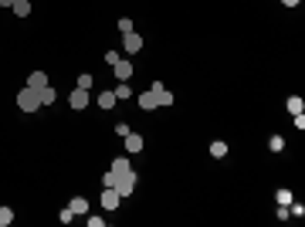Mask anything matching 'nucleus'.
<instances>
[{
    "label": "nucleus",
    "instance_id": "22",
    "mask_svg": "<svg viewBox=\"0 0 305 227\" xmlns=\"http://www.w3.org/2000/svg\"><path fill=\"white\" fill-rule=\"evenodd\" d=\"M129 31H136L133 20H129V17H119V34H129Z\"/></svg>",
    "mask_w": 305,
    "mask_h": 227
},
{
    "label": "nucleus",
    "instance_id": "29",
    "mask_svg": "<svg viewBox=\"0 0 305 227\" xmlns=\"http://www.w3.org/2000/svg\"><path fill=\"white\" fill-rule=\"evenodd\" d=\"M282 3H285V7H299L302 0H282Z\"/></svg>",
    "mask_w": 305,
    "mask_h": 227
},
{
    "label": "nucleus",
    "instance_id": "12",
    "mask_svg": "<svg viewBox=\"0 0 305 227\" xmlns=\"http://www.w3.org/2000/svg\"><path fill=\"white\" fill-rule=\"evenodd\" d=\"M68 207H72V214H75V217L88 214V200H85V197H72V204H68Z\"/></svg>",
    "mask_w": 305,
    "mask_h": 227
},
{
    "label": "nucleus",
    "instance_id": "14",
    "mask_svg": "<svg viewBox=\"0 0 305 227\" xmlns=\"http://www.w3.org/2000/svg\"><path fill=\"white\" fill-rule=\"evenodd\" d=\"M112 92H115V98H119V102H122V98H133V88H129V81H119Z\"/></svg>",
    "mask_w": 305,
    "mask_h": 227
},
{
    "label": "nucleus",
    "instance_id": "25",
    "mask_svg": "<svg viewBox=\"0 0 305 227\" xmlns=\"http://www.w3.org/2000/svg\"><path fill=\"white\" fill-rule=\"evenodd\" d=\"M102 58H105V65H109V68H112V65H115V61H119V51H105V55H102Z\"/></svg>",
    "mask_w": 305,
    "mask_h": 227
},
{
    "label": "nucleus",
    "instance_id": "16",
    "mask_svg": "<svg viewBox=\"0 0 305 227\" xmlns=\"http://www.w3.org/2000/svg\"><path fill=\"white\" fill-rule=\"evenodd\" d=\"M10 10H14L17 17H27V14H31V0H14V7H10Z\"/></svg>",
    "mask_w": 305,
    "mask_h": 227
},
{
    "label": "nucleus",
    "instance_id": "20",
    "mask_svg": "<svg viewBox=\"0 0 305 227\" xmlns=\"http://www.w3.org/2000/svg\"><path fill=\"white\" fill-rule=\"evenodd\" d=\"M268 150H271V152H282V150H285V139H282V136H271V139H268Z\"/></svg>",
    "mask_w": 305,
    "mask_h": 227
},
{
    "label": "nucleus",
    "instance_id": "30",
    "mask_svg": "<svg viewBox=\"0 0 305 227\" xmlns=\"http://www.w3.org/2000/svg\"><path fill=\"white\" fill-rule=\"evenodd\" d=\"M0 7H14V0H0Z\"/></svg>",
    "mask_w": 305,
    "mask_h": 227
},
{
    "label": "nucleus",
    "instance_id": "6",
    "mask_svg": "<svg viewBox=\"0 0 305 227\" xmlns=\"http://www.w3.org/2000/svg\"><path fill=\"white\" fill-rule=\"evenodd\" d=\"M119 204H122V197H119V190H112V187H105V190H102V207H105V210H115Z\"/></svg>",
    "mask_w": 305,
    "mask_h": 227
},
{
    "label": "nucleus",
    "instance_id": "24",
    "mask_svg": "<svg viewBox=\"0 0 305 227\" xmlns=\"http://www.w3.org/2000/svg\"><path fill=\"white\" fill-rule=\"evenodd\" d=\"M92 85H95V78L88 75V72H85V75H78V88H92Z\"/></svg>",
    "mask_w": 305,
    "mask_h": 227
},
{
    "label": "nucleus",
    "instance_id": "17",
    "mask_svg": "<svg viewBox=\"0 0 305 227\" xmlns=\"http://www.w3.org/2000/svg\"><path fill=\"white\" fill-rule=\"evenodd\" d=\"M285 105H288V112H292V115H299V112H305V102L299 98V95H292V98H288Z\"/></svg>",
    "mask_w": 305,
    "mask_h": 227
},
{
    "label": "nucleus",
    "instance_id": "21",
    "mask_svg": "<svg viewBox=\"0 0 305 227\" xmlns=\"http://www.w3.org/2000/svg\"><path fill=\"white\" fill-rule=\"evenodd\" d=\"M275 200H278L282 207H288V204H292V190H278V193H275Z\"/></svg>",
    "mask_w": 305,
    "mask_h": 227
},
{
    "label": "nucleus",
    "instance_id": "5",
    "mask_svg": "<svg viewBox=\"0 0 305 227\" xmlns=\"http://www.w3.org/2000/svg\"><path fill=\"white\" fill-rule=\"evenodd\" d=\"M68 105H72L75 112H81V109H88V88H78V85H75V92L68 95Z\"/></svg>",
    "mask_w": 305,
    "mask_h": 227
},
{
    "label": "nucleus",
    "instance_id": "8",
    "mask_svg": "<svg viewBox=\"0 0 305 227\" xmlns=\"http://www.w3.org/2000/svg\"><path fill=\"white\" fill-rule=\"evenodd\" d=\"M143 146H146V143H143V136H139V132H129V136H126V152H129V156L143 152Z\"/></svg>",
    "mask_w": 305,
    "mask_h": 227
},
{
    "label": "nucleus",
    "instance_id": "1",
    "mask_svg": "<svg viewBox=\"0 0 305 227\" xmlns=\"http://www.w3.org/2000/svg\"><path fill=\"white\" fill-rule=\"evenodd\" d=\"M17 109H24V112H38V109H44V105H41V92L31 88V85H24V88L17 92Z\"/></svg>",
    "mask_w": 305,
    "mask_h": 227
},
{
    "label": "nucleus",
    "instance_id": "11",
    "mask_svg": "<svg viewBox=\"0 0 305 227\" xmlns=\"http://www.w3.org/2000/svg\"><path fill=\"white\" fill-rule=\"evenodd\" d=\"M27 85H31V88H38V92H41V88H44V85H48V75H44V72H31V75H27Z\"/></svg>",
    "mask_w": 305,
    "mask_h": 227
},
{
    "label": "nucleus",
    "instance_id": "18",
    "mask_svg": "<svg viewBox=\"0 0 305 227\" xmlns=\"http://www.w3.org/2000/svg\"><path fill=\"white\" fill-rule=\"evenodd\" d=\"M115 102H119V98H115V92H102V95H98V105H102V109H112Z\"/></svg>",
    "mask_w": 305,
    "mask_h": 227
},
{
    "label": "nucleus",
    "instance_id": "9",
    "mask_svg": "<svg viewBox=\"0 0 305 227\" xmlns=\"http://www.w3.org/2000/svg\"><path fill=\"white\" fill-rule=\"evenodd\" d=\"M136 102H139V109H143V112H156V109H159L150 88H146V92H139V98H136Z\"/></svg>",
    "mask_w": 305,
    "mask_h": 227
},
{
    "label": "nucleus",
    "instance_id": "3",
    "mask_svg": "<svg viewBox=\"0 0 305 227\" xmlns=\"http://www.w3.org/2000/svg\"><path fill=\"white\" fill-rule=\"evenodd\" d=\"M150 92H152V98H156V105H159V109H170V105L176 102V95H173L170 88H163V81H152Z\"/></svg>",
    "mask_w": 305,
    "mask_h": 227
},
{
    "label": "nucleus",
    "instance_id": "19",
    "mask_svg": "<svg viewBox=\"0 0 305 227\" xmlns=\"http://www.w3.org/2000/svg\"><path fill=\"white\" fill-rule=\"evenodd\" d=\"M7 224H14V210L10 207H0V227H7Z\"/></svg>",
    "mask_w": 305,
    "mask_h": 227
},
{
    "label": "nucleus",
    "instance_id": "28",
    "mask_svg": "<svg viewBox=\"0 0 305 227\" xmlns=\"http://www.w3.org/2000/svg\"><path fill=\"white\" fill-rule=\"evenodd\" d=\"M88 227H105V217H88Z\"/></svg>",
    "mask_w": 305,
    "mask_h": 227
},
{
    "label": "nucleus",
    "instance_id": "4",
    "mask_svg": "<svg viewBox=\"0 0 305 227\" xmlns=\"http://www.w3.org/2000/svg\"><path fill=\"white\" fill-rule=\"evenodd\" d=\"M122 51H126V55H136V51H143V38H139L136 31L122 34Z\"/></svg>",
    "mask_w": 305,
    "mask_h": 227
},
{
    "label": "nucleus",
    "instance_id": "7",
    "mask_svg": "<svg viewBox=\"0 0 305 227\" xmlns=\"http://www.w3.org/2000/svg\"><path fill=\"white\" fill-rule=\"evenodd\" d=\"M112 72H115V81H129V78H133V61H122V58H119V61L112 65Z\"/></svg>",
    "mask_w": 305,
    "mask_h": 227
},
{
    "label": "nucleus",
    "instance_id": "27",
    "mask_svg": "<svg viewBox=\"0 0 305 227\" xmlns=\"http://www.w3.org/2000/svg\"><path fill=\"white\" fill-rule=\"evenodd\" d=\"M275 217H278V221H292V214H288V207H282V204H278V210H275Z\"/></svg>",
    "mask_w": 305,
    "mask_h": 227
},
{
    "label": "nucleus",
    "instance_id": "10",
    "mask_svg": "<svg viewBox=\"0 0 305 227\" xmlns=\"http://www.w3.org/2000/svg\"><path fill=\"white\" fill-rule=\"evenodd\" d=\"M109 170H112L115 176H122V173H129V170H133V163H129V156H115Z\"/></svg>",
    "mask_w": 305,
    "mask_h": 227
},
{
    "label": "nucleus",
    "instance_id": "23",
    "mask_svg": "<svg viewBox=\"0 0 305 227\" xmlns=\"http://www.w3.org/2000/svg\"><path fill=\"white\" fill-rule=\"evenodd\" d=\"M58 221H61V224H72V221H75V214H72V207H65V210H58Z\"/></svg>",
    "mask_w": 305,
    "mask_h": 227
},
{
    "label": "nucleus",
    "instance_id": "26",
    "mask_svg": "<svg viewBox=\"0 0 305 227\" xmlns=\"http://www.w3.org/2000/svg\"><path fill=\"white\" fill-rule=\"evenodd\" d=\"M115 180H119V176H115V173H112V170H109V173H105V176H102V187H115Z\"/></svg>",
    "mask_w": 305,
    "mask_h": 227
},
{
    "label": "nucleus",
    "instance_id": "2",
    "mask_svg": "<svg viewBox=\"0 0 305 227\" xmlns=\"http://www.w3.org/2000/svg\"><path fill=\"white\" fill-rule=\"evenodd\" d=\"M136 183H139V176H136V170H129V173H122L115 180L112 190H119V197H129V193H136Z\"/></svg>",
    "mask_w": 305,
    "mask_h": 227
},
{
    "label": "nucleus",
    "instance_id": "13",
    "mask_svg": "<svg viewBox=\"0 0 305 227\" xmlns=\"http://www.w3.org/2000/svg\"><path fill=\"white\" fill-rule=\"evenodd\" d=\"M210 156H214V159H224V156H228V143H224V139H214V143H210Z\"/></svg>",
    "mask_w": 305,
    "mask_h": 227
},
{
    "label": "nucleus",
    "instance_id": "15",
    "mask_svg": "<svg viewBox=\"0 0 305 227\" xmlns=\"http://www.w3.org/2000/svg\"><path fill=\"white\" fill-rule=\"evenodd\" d=\"M55 98H58V92H55L51 85H44V88H41V105H55Z\"/></svg>",
    "mask_w": 305,
    "mask_h": 227
}]
</instances>
